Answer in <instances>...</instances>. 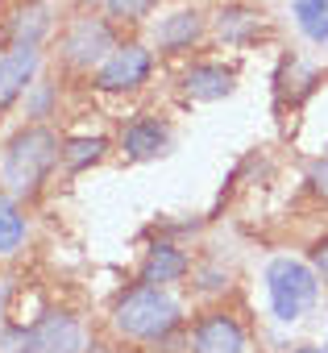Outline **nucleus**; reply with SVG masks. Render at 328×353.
Instances as JSON below:
<instances>
[{
    "label": "nucleus",
    "instance_id": "obj_26",
    "mask_svg": "<svg viewBox=\"0 0 328 353\" xmlns=\"http://www.w3.org/2000/svg\"><path fill=\"white\" fill-rule=\"evenodd\" d=\"M75 9H104V0H71Z\"/></svg>",
    "mask_w": 328,
    "mask_h": 353
},
{
    "label": "nucleus",
    "instance_id": "obj_13",
    "mask_svg": "<svg viewBox=\"0 0 328 353\" xmlns=\"http://www.w3.org/2000/svg\"><path fill=\"white\" fill-rule=\"evenodd\" d=\"M212 34H216L221 46H229V50H249V46L266 34V13L254 9V5L233 0V5H221V9H216Z\"/></svg>",
    "mask_w": 328,
    "mask_h": 353
},
{
    "label": "nucleus",
    "instance_id": "obj_2",
    "mask_svg": "<svg viewBox=\"0 0 328 353\" xmlns=\"http://www.w3.org/2000/svg\"><path fill=\"white\" fill-rule=\"evenodd\" d=\"M108 320H112V332L121 341H133V345H150L154 349L167 332L183 328V303L175 299L171 287H154V283H141L137 279L133 287H125L116 295Z\"/></svg>",
    "mask_w": 328,
    "mask_h": 353
},
{
    "label": "nucleus",
    "instance_id": "obj_12",
    "mask_svg": "<svg viewBox=\"0 0 328 353\" xmlns=\"http://www.w3.org/2000/svg\"><path fill=\"white\" fill-rule=\"evenodd\" d=\"M116 145H121V154H125L129 162H154V158H162V154H171L175 133H171V125L162 121V117L137 112V117H129V121L121 125Z\"/></svg>",
    "mask_w": 328,
    "mask_h": 353
},
{
    "label": "nucleus",
    "instance_id": "obj_15",
    "mask_svg": "<svg viewBox=\"0 0 328 353\" xmlns=\"http://www.w3.org/2000/svg\"><path fill=\"white\" fill-rule=\"evenodd\" d=\"M30 241V216H25V200H17L13 192L0 188V258H17Z\"/></svg>",
    "mask_w": 328,
    "mask_h": 353
},
{
    "label": "nucleus",
    "instance_id": "obj_5",
    "mask_svg": "<svg viewBox=\"0 0 328 353\" xmlns=\"http://www.w3.org/2000/svg\"><path fill=\"white\" fill-rule=\"evenodd\" d=\"M154 75H158V50L141 38H121L88 79L100 96H133L145 83H154Z\"/></svg>",
    "mask_w": 328,
    "mask_h": 353
},
{
    "label": "nucleus",
    "instance_id": "obj_16",
    "mask_svg": "<svg viewBox=\"0 0 328 353\" xmlns=\"http://www.w3.org/2000/svg\"><path fill=\"white\" fill-rule=\"evenodd\" d=\"M287 13L307 46H328V0H287Z\"/></svg>",
    "mask_w": 328,
    "mask_h": 353
},
{
    "label": "nucleus",
    "instance_id": "obj_11",
    "mask_svg": "<svg viewBox=\"0 0 328 353\" xmlns=\"http://www.w3.org/2000/svg\"><path fill=\"white\" fill-rule=\"evenodd\" d=\"M179 92L192 104H221L237 92V67L221 59H192L179 71Z\"/></svg>",
    "mask_w": 328,
    "mask_h": 353
},
{
    "label": "nucleus",
    "instance_id": "obj_23",
    "mask_svg": "<svg viewBox=\"0 0 328 353\" xmlns=\"http://www.w3.org/2000/svg\"><path fill=\"white\" fill-rule=\"evenodd\" d=\"M196 283H200V291H229V270H196Z\"/></svg>",
    "mask_w": 328,
    "mask_h": 353
},
{
    "label": "nucleus",
    "instance_id": "obj_17",
    "mask_svg": "<svg viewBox=\"0 0 328 353\" xmlns=\"http://www.w3.org/2000/svg\"><path fill=\"white\" fill-rule=\"evenodd\" d=\"M108 150H112V141H108L104 133H71V137H63V158H59V166L71 170V174H79V170L104 162Z\"/></svg>",
    "mask_w": 328,
    "mask_h": 353
},
{
    "label": "nucleus",
    "instance_id": "obj_20",
    "mask_svg": "<svg viewBox=\"0 0 328 353\" xmlns=\"http://www.w3.org/2000/svg\"><path fill=\"white\" fill-rule=\"evenodd\" d=\"M307 192H311L316 200H324V204H328V150L307 166Z\"/></svg>",
    "mask_w": 328,
    "mask_h": 353
},
{
    "label": "nucleus",
    "instance_id": "obj_1",
    "mask_svg": "<svg viewBox=\"0 0 328 353\" xmlns=\"http://www.w3.org/2000/svg\"><path fill=\"white\" fill-rule=\"evenodd\" d=\"M59 158H63L59 129H50V121H21L0 141V188L30 204L50 183Z\"/></svg>",
    "mask_w": 328,
    "mask_h": 353
},
{
    "label": "nucleus",
    "instance_id": "obj_4",
    "mask_svg": "<svg viewBox=\"0 0 328 353\" xmlns=\"http://www.w3.org/2000/svg\"><path fill=\"white\" fill-rule=\"evenodd\" d=\"M59 63L71 71V75H92L108 54L112 46L121 42V26H112L104 17V9H79L71 21L59 26Z\"/></svg>",
    "mask_w": 328,
    "mask_h": 353
},
{
    "label": "nucleus",
    "instance_id": "obj_6",
    "mask_svg": "<svg viewBox=\"0 0 328 353\" xmlns=\"http://www.w3.org/2000/svg\"><path fill=\"white\" fill-rule=\"evenodd\" d=\"M208 34H212V17L196 5H183L162 13L150 26V46L158 50V59H179V54H192Z\"/></svg>",
    "mask_w": 328,
    "mask_h": 353
},
{
    "label": "nucleus",
    "instance_id": "obj_19",
    "mask_svg": "<svg viewBox=\"0 0 328 353\" xmlns=\"http://www.w3.org/2000/svg\"><path fill=\"white\" fill-rule=\"evenodd\" d=\"M21 108H25V121H50V117H59V83L46 79V75H38L30 83Z\"/></svg>",
    "mask_w": 328,
    "mask_h": 353
},
{
    "label": "nucleus",
    "instance_id": "obj_21",
    "mask_svg": "<svg viewBox=\"0 0 328 353\" xmlns=\"http://www.w3.org/2000/svg\"><path fill=\"white\" fill-rule=\"evenodd\" d=\"M0 353H30V336L21 324H5L0 328Z\"/></svg>",
    "mask_w": 328,
    "mask_h": 353
},
{
    "label": "nucleus",
    "instance_id": "obj_25",
    "mask_svg": "<svg viewBox=\"0 0 328 353\" xmlns=\"http://www.w3.org/2000/svg\"><path fill=\"white\" fill-rule=\"evenodd\" d=\"M287 353H328V345H295V349H287Z\"/></svg>",
    "mask_w": 328,
    "mask_h": 353
},
{
    "label": "nucleus",
    "instance_id": "obj_10",
    "mask_svg": "<svg viewBox=\"0 0 328 353\" xmlns=\"http://www.w3.org/2000/svg\"><path fill=\"white\" fill-rule=\"evenodd\" d=\"M42 67H46L42 46H5L0 50V117H9L25 100V92L42 75Z\"/></svg>",
    "mask_w": 328,
    "mask_h": 353
},
{
    "label": "nucleus",
    "instance_id": "obj_3",
    "mask_svg": "<svg viewBox=\"0 0 328 353\" xmlns=\"http://www.w3.org/2000/svg\"><path fill=\"white\" fill-rule=\"evenodd\" d=\"M262 283H266V303H270V316L278 324H299L303 316L316 312L320 303V274L311 262L303 258H291V254H278L266 262L262 270Z\"/></svg>",
    "mask_w": 328,
    "mask_h": 353
},
{
    "label": "nucleus",
    "instance_id": "obj_24",
    "mask_svg": "<svg viewBox=\"0 0 328 353\" xmlns=\"http://www.w3.org/2000/svg\"><path fill=\"white\" fill-rule=\"evenodd\" d=\"M9 324V287H5V279H0V328Z\"/></svg>",
    "mask_w": 328,
    "mask_h": 353
},
{
    "label": "nucleus",
    "instance_id": "obj_7",
    "mask_svg": "<svg viewBox=\"0 0 328 353\" xmlns=\"http://www.w3.org/2000/svg\"><path fill=\"white\" fill-rule=\"evenodd\" d=\"M5 46H46L59 34V0H13L0 17Z\"/></svg>",
    "mask_w": 328,
    "mask_h": 353
},
{
    "label": "nucleus",
    "instance_id": "obj_8",
    "mask_svg": "<svg viewBox=\"0 0 328 353\" xmlns=\"http://www.w3.org/2000/svg\"><path fill=\"white\" fill-rule=\"evenodd\" d=\"M30 353H88V328L71 307H46L38 320L25 324Z\"/></svg>",
    "mask_w": 328,
    "mask_h": 353
},
{
    "label": "nucleus",
    "instance_id": "obj_14",
    "mask_svg": "<svg viewBox=\"0 0 328 353\" xmlns=\"http://www.w3.org/2000/svg\"><path fill=\"white\" fill-rule=\"evenodd\" d=\"M187 274H192V258H187V250L175 245V241H154V245L145 250L141 266H137V279H141V283H154V287H175V283H183Z\"/></svg>",
    "mask_w": 328,
    "mask_h": 353
},
{
    "label": "nucleus",
    "instance_id": "obj_28",
    "mask_svg": "<svg viewBox=\"0 0 328 353\" xmlns=\"http://www.w3.org/2000/svg\"><path fill=\"white\" fill-rule=\"evenodd\" d=\"M324 345H328V341H324Z\"/></svg>",
    "mask_w": 328,
    "mask_h": 353
},
{
    "label": "nucleus",
    "instance_id": "obj_22",
    "mask_svg": "<svg viewBox=\"0 0 328 353\" xmlns=\"http://www.w3.org/2000/svg\"><path fill=\"white\" fill-rule=\"evenodd\" d=\"M311 266H316L320 283L328 287V233H324V237H316V245H311Z\"/></svg>",
    "mask_w": 328,
    "mask_h": 353
},
{
    "label": "nucleus",
    "instance_id": "obj_18",
    "mask_svg": "<svg viewBox=\"0 0 328 353\" xmlns=\"http://www.w3.org/2000/svg\"><path fill=\"white\" fill-rule=\"evenodd\" d=\"M162 9V0H104V17L121 30L150 26V17Z\"/></svg>",
    "mask_w": 328,
    "mask_h": 353
},
{
    "label": "nucleus",
    "instance_id": "obj_9",
    "mask_svg": "<svg viewBox=\"0 0 328 353\" xmlns=\"http://www.w3.org/2000/svg\"><path fill=\"white\" fill-rule=\"evenodd\" d=\"M187 353H249V332L233 312L212 307L187 328Z\"/></svg>",
    "mask_w": 328,
    "mask_h": 353
},
{
    "label": "nucleus",
    "instance_id": "obj_27",
    "mask_svg": "<svg viewBox=\"0 0 328 353\" xmlns=\"http://www.w3.org/2000/svg\"><path fill=\"white\" fill-rule=\"evenodd\" d=\"M0 50H5V30H0Z\"/></svg>",
    "mask_w": 328,
    "mask_h": 353
}]
</instances>
